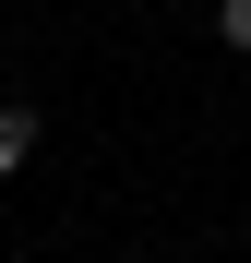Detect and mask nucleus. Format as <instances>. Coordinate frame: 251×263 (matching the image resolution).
Returning a JSON list of instances; mask_svg holds the SVG:
<instances>
[{"mask_svg": "<svg viewBox=\"0 0 251 263\" xmlns=\"http://www.w3.org/2000/svg\"><path fill=\"white\" fill-rule=\"evenodd\" d=\"M24 156H36V108H12V96H0V180H12Z\"/></svg>", "mask_w": 251, "mask_h": 263, "instance_id": "obj_1", "label": "nucleus"}, {"mask_svg": "<svg viewBox=\"0 0 251 263\" xmlns=\"http://www.w3.org/2000/svg\"><path fill=\"white\" fill-rule=\"evenodd\" d=\"M216 48H239V60H251V0H216Z\"/></svg>", "mask_w": 251, "mask_h": 263, "instance_id": "obj_2", "label": "nucleus"}]
</instances>
